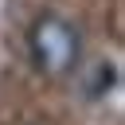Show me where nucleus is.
Wrapping results in <instances>:
<instances>
[{
  "mask_svg": "<svg viewBox=\"0 0 125 125\" xmlns=\"http://www.w3.org/2000/svg\"><path fill=\"white\" fill-rule=\"evenodd\" d=\"M27 55L31 66L47 78H66L82 59V35L70 20L47 12L27 27Z\"/></svg>",
  "mask_w": 125,
  "mask_h": 125,
  "instance_id": "nucleus-1",
  "label": "nucleus"
}]
</instances>
